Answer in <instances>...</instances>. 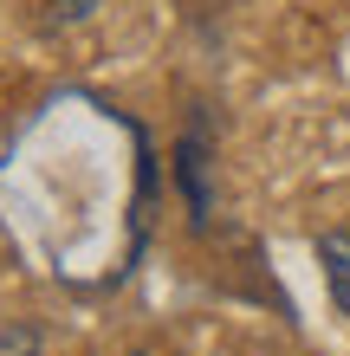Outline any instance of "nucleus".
I'll return each mask as SVG.
<instances>
[{"label":"nucleus","mask_w":350,"mask_h":356,"mask_svg":"<svg viewBox=\"0 0 350 356\" xmlns=\"http://www.w3.org/2000/svg\"><path fill=\"white\" fill-rule=\"evenodd\" d=\"M318 259H324V279H331V298L350 311V227H344V234H324Z\"/></svg>","instance_id":"f257e3e1"},{"label":"nucleus","mask_w":350,"mask_h":356,"mask_svg":"<svg viewBox=\"0 0 350 356\" xmlns=\"http://www.w3.org/2000/svg\"><path fill=\"white\" fill-rule=\"evenodd\" d=\"M182 181H189V201H195V214H208V188H201V143H195V136L182 143Z\"/></svg>","instance_id":"f03ea898"},{"label":"nucleus","mask_w":350,"mask_h":356,"mask_svg":"<svg viewBox=\"0 0 350 356\" xmlns=\"http://www.w3.org/2000/svg\"><path fill=\"white\" fill-rule=\"evenodd\" d=\"M0 356H39V337H33L26 324H13L7 337H0Z\"/></svg>","instance_id":"7ed1b4c3"},{"label":"nucleus","mask_w":350,"mask_h":356,"mask_svg":"<svg viewBox=\"0 0 350 356\" xmlns=\"http://www.w3.org/2000/svg\"><path fill=\"white\" fill-rule=\"evenodd\" d=\"M58 13H91V0H52Z\"/></svg>","instance_id":"20e7f679"}]
</instances>
